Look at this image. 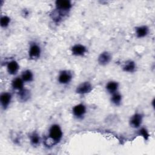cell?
Returning <instances> with one entry per match:
<instances>
[{
  "label": "cell",
  "mask_w": 155,
  "mask_h": 155,
  "mask_svg": "<svg viewBox=\"0 0 155 155\" xmlns=\"http://www.w3.org/2000/svg\"><path fill=\"white\" fill-rule=\"evenodd\" d=\"M139 134L141 135L145 140H148L149 137V134L147 131V130L145 128H142L139 130Z\"/></svg>",
  "instance_id": "21"
},
{
  "label": "cell",
  "mask_w": 155,
  "mask_h": 155,
  "mask_svg": "<svg viewBox=\"0 0 155 155\" xmlns=\"http://www.w3.org/2000/svg\"><path fill=\"white\" fill-rule=\"evenodd\" d=\"M86 52V47L82 44H76L71 48V53L74 56H81L84 55Z\"/></svg>",
  "instance_id": "6"
},
{
  "label": "cell",
  "mask_w": 155,
  "mask_h": 155,
  "mask_svg": "<svg viewBox=\"0 0 155 155\" xmlns=\"http://www.w3.org/2000/svg\"><path fill=\"white\" fill-rule=\"evenodd\" d=\"M111 59V56L110 53L107 51H104L100 54L98 57L97 61L101 65H105L108 64Z\"/></svg>",
  "instance_id": "9"
},
{
  "label": "cell",
  "mask_w": 155,
  "mask_h": 155,
  "mask_svg": "<svg viewBox=\"0 0 155 155\" xmlns=\"http://www.w3.org/2000/svg\"><path fill=\"white\" fill-rule=\"evenodd\" d=\"M21 78L24 82H30L33 79V74L29 70H26L22 72Z\"/></svg>",
  "instance_id": "16"
},
{
  "label": "cell",
  "mask_w": 155,
  "mask_h": 155,
  "mask_svg": "<svg viewBox=\"0 0 155 155\" xmlns=\"http://www.w3.org/2000/svg\"><path fill=\"white\" fill-rule=\"evenodd\" d=\"M123 70L125 72L132 73L136 70V64L133 61L129 60L127 61L123 66Z\"/></svg>",
  "instance_id": "14"
},
{
  "label": "cell",
  "mask_w": 155,
  "mask_h": 155,
  "mask_svg": "<svg viewBox=\"0 0 155 155\" xmlns=\"http://www.w3.org/2000/svg\"><path fill=\"white\" fill-rule=\"evenodd\" d=\"M18 94H19V96L20 99L23 101H25L26 100H27L30 96L29 91L24 88L22 90L19 91Z\"/></svg>",
  "instance_id": "18"
},
{
  "label": "cell",
  "mask_w": 155,
  "mask_h": 155,
  "mask_svg": "<svg viewBox=\"0 0 155 155\" xmlns=\"http://www.w3.org/2000/svg\"><path fill=\"white\" fill-rule=\"evenodd\" d=\"M72 79V74L69 71L64 70L60 73L58 76V81L60 84H67L69 83Z\"/></svg>",
  "instance_id": "4"
},
{
  "label": "cell",
  "mask_w": 155,
  "mask_h": 155,
  "mask_svg": "<svg viewBox=\"0 0 155 155\" xmlns=\"http://www.w3.org/2000/svg\"><path fill=\"white\" fill-rule=\"evenodd\" d=\"M92 90V85L88 82H84L79 84L76 89V92L80 94H84L90 93Z\"/></svg>",
  "instance_id": "2"
},
{
  "label": "cell",
  "mask_w": 155,
  "mask_h": 155,
  "mask_svg": "<svg viewBox=\"0 0 155 155\" xmlns=\"http://www.w3.org/2000/svg\"><path fill=\"white\" fill-rule=\"evenodd\" d=\"M111 101L115 105H119L122 101V95L117 91L113 93L111 97Z\"/></svg>",
  "instance_id": "17"
},
{
  "label": "cell",
  "mask_w": 155,
  "mask_h": 155,
  "mask_svg": "<svg viewBox=\"0 0 155 155\" xmlns=\"http://www.w3.org/2000/svg\"><path fill=\"white\" fill-rule=\"evenodd\" d=\"M7 71L10 74H15L17 73L18 70H19V65L18 62L15 61H11L9 62L7 66Z\"/></svg>",
  "instance_id": "11"
},
{
  "label": "cell",
  "mask_w": 155,
  "mask_h": 155,
  "mask_svg": "<svg viewBox=\"0 0 155 155\" xmlns=\"http://www.w3.org/2000/svg\"><path fill=\"white\" fill-rule=\"evenodd\" d=\"M40 54H41L40 47L35 43L31 44L30 47L29 51H28V55L30 59H36L39 58Z\"/></svg>",
  "instance_id": "3"
},
{
  "label": "cell",
  "mask_w": 155,
  "mask_h": 155,
  "mask_svg": "<svg viewBox=\"0 0 155 155\" xmlns=\"http://www.w3.org/2000/svg\"><path fill=\"white\" fill-rule=\"evenodd\" d=\"M56 7L60 11L67 12L71 8V4L68 0H59L56 1Z\"/></svg>",
  "instance_id": "5"
},
{
  "label": "cell",
  "mask_w": 155,
  "mask_h": 155,
  "mask_svg": "<svg viewBox=\"0 0 155 155\" xmlns=\"http://www.w3.org/2000/svg\"><path fill=\"white\" fill-rule=\"evenodd\" d=\"M10 22V18L7 16H3L1 18V21H0V24L1 26L3 28L7 27Z\"/></svg>",
  "instance_id": "19"
},
{
  "label": "cell",
  "mask_w": 155,
  "mask_h": 155,
  "mask_svg": "<svg viewBox=\"0 0 155 155\" xmlns=\"http://www.w3.org/2000/svg\"><path fill=\"white\" fill-rule=\"evenodd\" d=\"M72 111H73V115L75 117L78 118H80V117H82L85 114L86 112V108L84 105H83L82 104H79L75 105L73 108Z\"/></svg>",
  "instance_id": "7"
},
{
  "label": "cell",
  "mask_w": 155,
  "mask_h": 155,
  "mask_svg": "<svg viewBox=\"0 0 155 155\" xmlns=\"http://www.w3.org/2000/svg\"><path fill=\"white\" fill-rule=\"evenodd\" d=\"M12 100V95L10 93L4 92L1 94L0 102L1 104L4 109H6L9 105Z\"/></svg>",
  "instance_id": "8"
},
{
  "label": "cell",
  "mask_w": 155,
  "mask_h": 155,
  "mask_svg": "<svg viewBox=\"0 0 155 155\" xmlns=\"http://www.w3.org/2000/svg\"><path fill=\"white\" fill-rule=\"evenodd\" d=\"M142 122V116L139 113H135L130 119V125L133 128H138Z\"/></svg>",
  "instance_id": "10"
},
{
  "label": "cell",
  "mask_w": 155,
  "mask_h": 155,
  "mask_svg": "<svg viewBox=\"0 0 155 155\" xmlns=\"http://www.w3.org/2000/svg\"><path fill=\"white\" fill-rule=\"evenodd\" d=\"M148 33V28L145 25H142L136 28V36L139 38H143Z\"/></svg>",
  "instance_id": "12"
},
{
  "label": "cell",
  "mask_w": 155,
  "mask_h": 155,
  "mask_svg": "<svg viewBox=\"0 0 155 155\" xmlns=\"http://www.w3.org/2000/svg\"><path fill=\"white\" fill-rule=\"evenodd\" d=\"M30 142L33 145H38L40 142V138L38 134L35 133H33L30 136Z\"/></svg>",
  "instance_id": "20"
},
{
  "label": "cell",
  "mask_w": 155,
  "mask_h": 155,
  "mask_svg": "<svg viewBox=\"0 0 155 155\" xmlns=\"http://www.w3.org/2000/svg\"><path fill=\"white\" fill-rule=\"evenodd\" d=\"M24 81L22 78H16L14 79L12 82V87L15 90H18L19 91L24 88Z\"/></svg>",
  "instance_id": "13"
},
{
  "label": "cell",
  "mask_w": 155,
  "mask_h": 155,
  "mask_svg": "<svg viewBox=\"0 0 155 155\" xmlns=\"http://www.w3.org/2000/svg\"><path fill=\"white\" fill-rule=\"evenodd\" d=\"M49 137L54 142H58L62 137V131L58 125H53L49 130Z\"/></svg>",
  "instance_id": "1"
},
{
  "label": "cell",
  "mask_w": 155,
  "mask_h": 155,
  "mask_svg": "<svg viewBox=\"0 0 155 155\" xmlns=\"http://www.w3.org/2000/svg\"><path fill=\"white\" fill-rule=\"evenodd\" d=\"M118 87H119V84L117 82L115 81H110L107 83L106 85V88L109 93L113 94L117 91Z\"/></svg>",
  "instance_id": "15"
}]
</instances>
